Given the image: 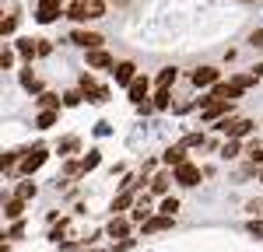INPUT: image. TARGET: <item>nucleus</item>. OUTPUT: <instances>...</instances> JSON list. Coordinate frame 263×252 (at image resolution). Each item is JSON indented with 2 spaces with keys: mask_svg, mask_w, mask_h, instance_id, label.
Here are the masks:
<instances>
[{
  "mask_svg": "<svg viewBox=\"0 0 263 252\" xmlns=\"http://www.w3.org/2000/svg\"><path fill=\"white\" fill-rule=\"evenodd\" d=\"M57 119H60V112H39L35 116V126L39 130H49V126H57Z\"/></svg>",
  "mask_w": 263,
  "mask_h": 252,
  "instance_id": "31",
  "label": "nucleus"
},
{
  "mask_svg": "<svg viewBox=\"0 0 263 252\" xmlns=\"http://www.w3.org/2000/svg\"><path fill=\"white\" fill-rule=\"evenodd\" d=\"M151 105H155L158 112H165V109L172 105V95H168V88H158V91L151 95Z\"/></svg>",
  "mask_w": 263,
  "mask_h": 252,
  "instance_id": "26",
  "label": "nucleus"
},
{
  "mask_svg": "<svg viewBox=\"0 0 263 252\" xmlns=\"http://www.w3.org/2000/svg\"><path fill=\"white\" fill-rule=\"evenodd\" d=\"M21 214H25V200L11 196V200L4 203V217H7V221H21Z\"/></svg>",
  "mask_w": 263,
  "mask_h": 252,
  "instance_id": "20",
  "label": "nucleus"
},
{
  "mask_svg": "<svg viewBox=\"0 0 263 252\" xmlns=\"http://www.w3.org/2000/svg\"><path fill=\"white\" fill-rule=\"evenodd\" d=\"M84 56H88V67H91V70H112V67H116V60H112L105 49H91V53H84Z\"/></svg>",
  "mask_w": 263,
  "mask_h": 252,
  "instance_id": "10",
  "label": "nucleus"
},
{
  "mask_svg": "<svg viewBox=\"0 0 263 252\" xmlns=\"http://www.w3.org/2000/svg\"><path fill=\"white\" fill-rule=\"evenodd\" d=\"M35 102H39L42 112H60V95H57V91H42Z\"/></svg>",
  "mask_w": 263,
  "mask_h": 252,
  "instance_id": "19",
  "label": "nucleus"
},
{
  "mask_svg": "<svg viewBox=\"0 0 263 252\" xmlns=\"http://www.w3.org/2000/svg\"><path fill=\"white\" fill-rule=\"evenodd\" d=\"M190 81H193V88H214V84L221 81V70L218 67H197L190 74Z\"/></svg>",
  "mask_w": 263,
  "mask_h": 252,
  "instance_id": "6",
  "label": "nucleus"
},
{
  "mask_svg": "<svg viewBox=\"0 0 263 252\" xmlns=\"http://www.w3.org/2000/svg\"><path fill=\"white\" fill-rule=\"evenodd\" d=\"M172 221H176V217H165V214H155V217H151V221H147V224H144V235H162V231H168L172 228Z\"/></svg>",
  "mask_w": 263,
  "mask_h": 252,
  "instance_id": "15",
  "label": "nucleus"
},
{
  "mask_svg": "<svg viewBox=\"0 0 263 252\" xmlns=\"http://www.w3.org/2000/svg\"><path fill=\"white\" fill-rule=\"evenodd\" d=\"M95 133H99V137H105V133H109V123H105V119H102V123H95Z\"/></svg>",
  "mask_w": 263,
  "mask_h": 252,
  "instance_id": "45",
  "label": "nucleus"
},
{
  "mask_svg": "<svg viewBox=\"0 0 263 252\" xmlns=\"http://www.w3.org/2000/svg\"><path fill=\"white\" fill-rule=\"evenodd\" d=\"M253 74H256V77H263V63H256V67H253Z\"/></svg>",
  "mask_w": 263,
  "mask_h": 252,
  "instance_id": "46",
  "label": "nucleus"
},
{
  "mask_svg": "<svg viewBox=\"0 0 263 252\" xmlns=\"http://www.w3.org/2000/svg\"><path fill=\"white\" fill-rule=\"evenodd\" d=\"M84 7V18L95 21V18H105V0H81Z\"/></svg>",
  "mask_w": 263,
  "mask_h": 252,
  "instance_id": "18",
  "label": "nucleus"
},
{
  "mask_svg": "<svg viewBox=\"0 0 263 252\" xmlns=\"http://www.w3.org/2000/svg\"><path fill=\"white\" fill-rule=\"evenodd\" d=\"M112 77H116V84H120V88H130V84L137 81V67H134L130 60H120L116 67H112Z\"/></svg>",
  "mask_w": 263,
  "mask_h": 252,
  "instance_id": "8",
  "label": "nucleus"
},
{
  "mask_svg": "<svg viewBox=\"0 0 263 252\" xmlns=\"http://www.w3.org/2000/svg\"><path fill=\"white\" fill-rule=\"evenodd\" d=\"M179 144L186 147V151H190V147H203V144H207V137H203V133H186Z\"/></svg>",
  "mask_w": 263,
  "mask_h": 252,
  "instance_id": "35",
  "label": "nucleus"
},
{
  "mask_svg": "<svg viewBox=\"0 0 263 252\" xmlns=\"http://www.w3.org/2000/svg\"><path fill=\"white\" fill-rule=\"evenodd\" d=\"M239 151H242V140H224L221 144V158L232 161V158H239Z\"/></svg>",
  "mask_w": 263,
  "mask_h": 252,
  "instance_id": "28",
  "label": "nucleus"
},
{
  "mask_svg": "<svg viewBox=\"0 0 263 252\" xmlns=\"http://www.w3.org/2000/svg\"><path fill=\"white\" fill-rule=\"evenodd\" d=\"M162 161L172 168V172H176L179 165H186V161H190V158H186V147H182V144H172V147H168V151L162 154Z\"/></svg>",
  "mask_w": 263,
  "mask_h": 252,
  "instance_id": "13",
  "label": "nucleus"
},
{
  "mask_svg": "<svg viewBox=\"0 0 263 252\" xmlns=\"http://www.w3.org/2000/svg\"><path fill=\"white\" fill-rule=\"evenodd\" d=\"M67 18H70V21H88V18H84L81 0H70V4H67Z\"/></svg>",
  "mask_w": 263,
  "mask_h": 252,
  "instance_id": "33",
  "label": "nucleus"
},
{
  "mask_svg": "<svg viewBox=\"0 0 263 252\" xmlns=\"http://www.w3.org/2000/svg\"><path fill=\"white\" fill-rule=\"evenodd\" d=\"M84 175V161H67V165H63V182H67V179H81Z\"/></svg>",
  "mask_w": 263,
  "mask_h": 252,
  "instance_id": "29",
  "label": "nucleus"
},
{
  "mask_svg": "<svg viewBox=\"0 0 263 252\" xmlns=\"http://www.w3.org/2000/svg\"><path fill=\"white\" fill-rule=\"evenodd\" d=\"M126 91H130V102H134V105H144V98H147V91H151V81H147L144 74H137V81L130 84Z\"/></svg>",
  "mask_w": 263,
  "mask_h": 252,
  "instance_id": "12",
  "label": "nucleus"
},
{
  "mask_svg": "<svg viewBox=\"0 0 263 252\" xmlns=\"http://www.w3.org/2000/svg\"><path fill=\"white\" fill-rule=\"evenodd\" d=\"M14 28H18V11H7V18L0 21V32L4 35H14Z\"/></svg>",
  "mask_w": 263,
  "mask_h": 252,
  "instance_id": "32",
  "label": "nucleus"
},
{
  "mask_svg": "<svg viewBox=\"0 0 263 252\" xmlns=\"http://www.w3.org/2000/svg\"><path fill=\"white\" fill-rule=\"evenodd\" d=\"M57 18H67V11L60 7V0H39V7H35V21H39V25H53Z\"/></svg>",
  "mask_w": 263,
  "mask_h": 252,
  "instance_id": "4",
  "label": "nucleus"
},
{
  "mask_svg": "<svg viewBox=\"0 0 263 252\" xmlns=\"http://www.w3.org/2000/svg\"><path fill=\"white\" fill-rule=\"evenodd\" d=\"M155 217V210H151V200L147 196H137V203H134V221H141V228Z\"/></svg>",
  "mask_w": 263,
  "mask_h": 252,
  "instance_id": "16",
  "label": "nucleus"
},
{
  "mask_svg": "<svg viewBox=\"0 0 263 252\" xmlns=\"http://www.w3.org/2000/svg\"><path fill=\"white\" fill-rule=\"evenodd\" d=\"M14 49H18L21 60H32V56H39V39H18Z\"/></svg>",
  "mask_w": 263,
  "mask_h": 252,
  "instance_id": "17",
  "label": "nucleus"
},
{
  "mask_svg": "<svg viewBox=\"0 0 263 252\" xmlns=\"http://www.w3.org/2000/svg\"><path fill=\"white\" fill-rule=\"evenodd\" d=\"M249 46H253V49H263V28L249 32Z\"/></svg>",
  "mask_w": 263,
  "mask_h": 252,
  "instance_id": "42",
  "label": "nucleus"
},
{
  "mask_svg": "<svg viewBox=\"0 0 263 252\" xmlns=\"http://www.w3.org/2000/svg\"><path fill=\"white\" fill-rule=\"evenodd\" d=\"M176 210H179V200H176V196H165L162 207H158V214H165V217H176Z\"/></svg>",
  "mask_w": 263,
  "mask_h": 252,
  "instance_id": "34",
  "label": "nucleus"
},
{
  "mask_svg": "<svg viewBox=\"0 0 263 252\" xmlns=\"http://www.w3.org/2000/svg\"><path fill=\"white\" fill-rule=\"evenodd\" d=\"M84 102V91L81 88H74V91H67V95H63V105H67V109H74V105H81Z\"/></svg>",
  "mask_w": 263,
  "mask_h": 252,
  "instance_id": "37",
  "label": "nucleus"
},
{
  "mask_svg": "<svg viewBox=\"0 0 263 252\" xmlns=\"http://www.w3.org/2000/svg\"><path fill=\"white\" fill-rule=\"evenodd\" d=\"M35 193H39V186H35L32 179H21L18 186H14V196H18V200H25V203H28V200H32Z\"/></svg>",
  "mask_w": 263,
  "mask_h": 252,
  "instance_id": "21",
  "label": "nucleus"
},
{
  "mask_svg": "<svg viewBox=\"0 0 263 252\" xmlns=\"http://www.w3.org/2000/svg\"><path fill=\"white\" fill-rule=\"evenodd\" d=\"M109 95H112V91H109L105 84H99V88L88 95V102H91V105H105V102H109Z\"/></svg>",
  "mask_w": 263,
  "mask_h": 252,
  "instance_id": "30",
  "label": "nucleus"
},
{
  "mask_svg": "<svg viewBox=\"0 0 263 252\" xmlns=\"http://www.w3.org/2000/svg\"><path fill=\"white\" fill-rule=\"evenodd\" d=\"M60 4H70V0H60Z\"/></svg>",
  "mask_w": 263,
  "mask_h": 252,
  "instance_id": "47",
  "label": "nucleus"
},
{
  "mask_svg": "<svg viewBox=\"0 0 263 252\" xmlns=\"http://www.w3.org/2000/svg\"><path fill=\"white\" fill-rule=\"evenodd\" d=\"M168 182H176V172H168V168L158 172V175H151V193L155 196H165L168 193Z\"/></svg>",
  "mask_w": 263,
  "mask_h": 252,
  "instance_id": "14",
  "label": "nucleus"
},
{
  "mask_svg": "<svg viewBox=\"0 0 263 252\" xmlns=\"http://www.w3.org/2000/svg\"><path fill=\"white\" fill-rule=\"evenodd\" d=\"M46 158H49V151H46V147H42V144L28 147V151H25V158H21V165H18V172H21V175H25V179H28L32 172H39V168L46 165Z\"/></svg>",
  "mask_w": 263,
  "mask_h": 252,
  "instance_id": "1",
  "label": "nucleus"
},
{
  "mask_svg": "<svg viewBox=\"0 0 263 252\" xmlns=\"http://www.w3.org/2000/svg\"><path fill=\"white\" fill-rule=\"evenodd\" d=\"M242 4H253V0H242Z\"/></svg>",
  "mask_w": 263,
  "mask_h": 252,
  "instance_id": "48",
  "label": "nucleus"
},
{
  "mask_svg": "<svg viewBox=\"0 0 263 252\" xmlns=\"http://www.w3.org/2000/svg\"><path fill=\"white\" fill-rule=\"evenodd\" d=\"M239 95H242V91H239L232 81H218L214 88H211V98H214V102H235Z\"/></svg>",
  "mask_w": 263,
  "mask_h": 252,
  "instance_id": "9",
  "label": "nucleus"
},
{
  "mask_svg": "<svg viewBox=\"0 0 263 252\" xmlns=\"http://www.w3.org/2000/svg\"><path fill=\"white\" fill-rule=\"evenodd\" d=\"M232 105H235V102H211V105H203L200 119H203V123H211V126H218V123H224V119L232 116Z\"/></svg>",
  "mask_w": 263,
  "mask_h": 252,
  "instance_id": "3",
  "label": "nucleus"
},
{
  "mask_svg": "<svg viewBox=\"0 0 263 252\" xmlns=\"http://www.w3.org/2000/svg\"><path fill=\"white\" fill-rule=\"evenodd\" d=\"M249 235H253V238H263V217H253V221H249Z\"/></svg>",
  "mask_w": 263,
  "mask_h": 252,
  "instance_id": "40",
  "label": "nucleus"
},
{
  "mask_svg": "<svg viewBox=\"0 0 263 252\" xmlns=\"http://www.w3.org/2000/svg\"><path fill=\"white\" fill-rule=\"evenodd\" d=\"M218 130H221L228 140H242V137H249V133L256 130V123H253V119H242V116H239V119L228 116L224 123H218Z\"/></svg>",
  "mask_w": 263,
  "mask_h": 252,
  "instance_id": "2",
  "label": "nucleus"
},
{
  "mask_svg": "<svg viewBox=\"0 0 263 252\" xmlns=\"http://www.w3.org/2000/svg\"><path fill=\"white\" fill-rule=\"evenodd\" d=\"M105 235H109L112 242H126V235H130V221H126V217H112V221L105 224Z\"/></svg>",
  "mask_w": 263,
  "mask_h": 252,
  "instance_id": "11",
  "label": "nucleus"
},
{
  "mask_svg": "<svg viewBox=\"0 0 263 252\" xmlns=\"http://www.w3.org/2000/svg\"><path fill=\"white\" fill-rule=\"evenodd\" d=\"M21 88H25V91H39V95H42V81L32 74V70H28V67L21 70Z\"/></svg>",
  "mask_w": 263,
  "mask_h": 252,
  "instance_id": "24",
  "label": "nucleus"
},
{
  "mask_svg": "<svg viewBox=\"0 0 263 252\" xmlns=\"http://www.w3.org/2000/svg\"><path fill=\"white\" fill-rule=\"evenodd\" d=\"M256 81H260L256 74H235V77H232V84H235L239 91H249V88H256Z\"/></svg>",
  "mask_w": 263,
  "mask_h": 252,
  "instance_id": "27",
  "label": "nucleus"
},
{
  "mask_svg": "<svg viewBox=\"0 0 263 252\" xmlns=\"http://www.w3.org/2000/svg\"><path fill=\"white\" fill-rule=\"evenodd\" d=\"M203 175H207V172H203L200 165H193V161H186V165H179L176 168V182H179V186H197V182H200Z\"/></svg>",
  "mask_w": 263,
  "mask_h": 252,
  "instance_id": "5",
  "label": "nucleus"
},
{
  "mask_svg": "<svg viewBox=\"0 0 263 252\" xmlns=\"http://www.w3.org/2000/svg\"><path fill=\"white\" fill-rule=\"evenodd\" d=\"M70 235H74V224L70 221H60L57 228L49 231V242H70Z\"/></svg>",
  "mask_w": 263,
  "mask_h": 252,
  "instance_id": "22",
  "label": "nucleus"
},
{
  "mask_svg": "<svg viewBox=\"0 0 263 252\" xmlns=\"http://www.w3.org/2000/svg\"><path fill=\"white\" fill-rule=\"evenodd\" d=\"M53 53V42L49 39H39V56H49Z\"/></svg>",
  "mask_w": 263,
  "mask_h": 252,
  "instance_id": "44",
  "label": "nucleus"
},
{
  "mask_svg": "<svg viewBox=\"0 0 263 252\" xmlns=\"http://www.w3.org/2000/svg\"><path fill=\"white\" fill-rule=\"evenodd\" d=\"M70 42H74V46H81L84 53H91V49H102V35L99 32H88V28H78V32H74V35H70Z\"/></svg>",
  "mask_w": 263,
  "mask_h": 252,
  "instance_id": "7",
  "label": "nucleus"
},
{
  "mask_svg": "<svg viewBox=\"0 0 263 252\" xmlns=\"http://www.w3.org/2000/svg\"><path fill=\"white\" fill-rule=\"evenodd\" d=\"M78 147H81V140H78V137H63L60 144H57V151H60V154H74Z\"/></svg>",
  "mask_w": 263,
  "mask_h": 252,
  "instance_id": "36",
  "label": "nucleus"
},
{
  "mask_svg": "<svg viewBox=\"0 0 263 252\" xmlns=\"http://www.w3.org/2000/svg\"><path fill=\"white\" fill-rule=\"evenodd\" d=\"M134 203H137V193L134 189H123L120 196L112 200V210H126V207H134Z\"/></svg>",
  "mask_w": 263,
  "mask_h": 252,
  "instance_id": "23",
  "label": "nucleus"
},
{
  "mask_svg": "<svg viewBox=\"0 0 263 252\" xmlns=\"http://www.w3.org/2000/svg\"><path fill=\"white\" fill-rule=\"evenodd\" d=\"M176 77H179V70H176V67H165L162 74L155 77V88H172V84H176Z\"/></svg>",
  "mask_w": 263,
  "mask_h": 252,
  "instance_id": "25",
  "label": "nucleus"
},
{
  "mask_svg": "<svg viewBox=\"0 0 263 252\" xmlns=\"http://www.w3.org/2000/svg\"><path fill=\"white\" fill-rule=\"evenodd\" d=\"M246 210H249L253 217H263V200H249V203H246Z\"/></svg>",
  "mask_w": 263,
  "mask_h": 252,
  "instance_id": "41",
  "label": "nucleus"
},
{
  "mask_svg": "<svg viewBox=\"0 0 263 252\" xmlns=\"http://www.w3.org/2000/svg\"><path fill=\"white\" fill-rule=\"evenodd\" d=\"M21 235H25V224H21V221H14V224H11V231H7V238H21Z\"/></svg>",
  "mask_w": 263,
  "mask_h": 252,
  "instance_id": "43",
  "label": "nucleus"
},
{
  "mask_svg": "<svg viewBox=\"0 0 263 252\" xmlns=\"http://www.w3.org/2000/svg\"><path fill=\"white\" fill-rule=\"evenodd\" d=\"M81 161H84V172H91V168H99V161H102V158H99V151H88V154H84Z\"/></svg>",
  "mask_w": 263,
  "mask_h": 252,
  "instance_id": "39",
  "label": "nucleus"
},
{
  "mask_svg": "<svg viewBox=\"0 0 263 252\" xmlns=\"http://www.w3.org/2000/svg\"><path fill=\"white\" fill-rule=\"evenodd\" d=\"M14 53H18V49L4 46V53H0V70H11V67H14Z\"/></svg>",
  "mask_w": 263,
  "mask_h": 252,
  "instance_id": "38",
  "label": "nucleus"
}]
</instances>
